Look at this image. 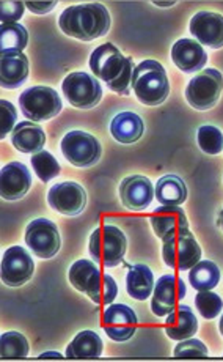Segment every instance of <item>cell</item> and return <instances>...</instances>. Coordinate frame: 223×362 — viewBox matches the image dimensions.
<instances>
[{"label":"cell","mask_w":223,"mask_h":362,"mask_svg":"<svg viewBox=\"0 0 223 362\" xmlns=\"http://www.w3.org/2000/svg\"><path fill=\"white\" fill-rule=\"evenodd\" d=\"M90 68L95 78L104 81L110 90L118 95H131L134 62L123 55L115 45L106 43L93 51L90 57Z\"/></svg>","instance_id":"cell-1"},{"label":"cell","mask_w":223,"mask_h":362,"mask_svg":"<svg viewBox=\"0 0 223 362\" xmlns=\"http://www.w3.org/2000/svg\"><path fill=\"white\" fill-rule=\"evenodd\" d=\"M112 19L101 4H80L68 8L59 18L60 30L80 41H93L107 35Z\"/></svg>","instance_id":"cell-2"},{"label":"cell","mask_w":223,"mask_h":362,"mask_svg":"<svg viewBox=\"0 0 223 362\" xmlns=\"http://www.w3.org/2000/svg\"><path fill=\"white\" fill-rule=\"evenodd\" d=\"M132 90L145 106H160L170 95L165 68L156 60H143L134 69Z\"/></svg>","instance_id":"cell-3"},{"label":"cell","mask_w":223,"mask_h":362,"mask_svg":"<svg viewBox=\"0 0 223 362\" xmlns=\"http://www.w3.org/2000/svg\"><path fill=\"white\" fill-rule=\"evenodd\" d=\"M88 249L93 262L106 268L118 267L126 255V235L115 226H102L90 236Z\"/></svg>","instance_id":"cell-4"},{"label":"cell","mask_w":223,"mask_h":362,"mask_svg":"<svg viewBox=\"0 0 223 362\" xmlns=\"http://www.w3.org/2000/svg\"><path fill=\"white\" fill-rule=\"evenodd\" d=\"M19 106L29 122L40 123L57 117L64 109V103L54 88L37 86L20 93Z\"/></svg>","instance_id":"cell-5"},{"label":"cell","mask_w":223,"mask_h":362,"mask_svg":"<svg viewBox=\"0 0 223 362\" xmlns=\"http://www.w3.org/2000/svg\"><path fill=\"white\" fill-rule=\"evenodd\" d=\"M61 153L69 164L87 169L100 163L102 147L95 136L85 131H69L61 139Z\"/></svg>","instance_id":"cell-6"},{"label":"cell","mask_w":223,"mask_h":362,"mask_svg":"<svg viewBox=\"0 0 223 362\" xmlns=\"http://www.w3.org/2000/svg\"><path fill=\"white\" fill-rule=\"evenodd\" d=\"M223 90V76L214 68L200 71L186 88V98L197 110H209L217 104Z\"/></svg>","instance_id":"cell-7"},{"label":"cell","mask_w":223,"mask_h":362,"mask_svg":"<svg viewBox=\"0 0 223 362\" xmlns=\"http://www.w3.org/2000/svg\"><path fill=\"white\" fill-rule=\"evenodd\" d=\"M65 98L78 109H93L102 100V87L97 78L88 73H71L61 83Z\"/></svg>","instance_id":"cell-8"},{"label":"cell","mask_w":223,"mask_h":362,"mask_svg":"<svg viewBox=\"0 0 223 362\" xmlns=\"http://www.w3.org/2000/svg\"><path fill=\"white\" fill-rule=\"evenodd\" d=\"M162 257L164 262L173 269H192L201 260V247L195 236L186 230L164 241Z\"/></svg>","instance_id":"cell-9"},{"label":"cell","mask_w":223,"mask_h":362,"mask_svg":"<svg viewBox=\"0 0 223 362\" xmlns=\"http://www.w3.org/2000/svg\"><path fill=\"white\" fill-rule=\"evenodd\" d=\"M25 245L40 259H52L61 247L57 226L46 218L32 221L25 228Z\"/></svg>","instance_id":"cell-10"},{"label":"cell","mask_w":223,"mask_h":362,"mask_svg":"<svg viewBox=\"0 0 223 362\" xmlns=\"http://www.w3.org/2000/svg\"><path fill=\"white\" fill-rule=\"evenodd\" d=\"M187 295V288L183 279L175 274H165L155 285L151 299V310L156 317H167L175 310L179 303Z\"/></svg>","instance_id":"cell-11"},{"label":"cell","mask_w":223,"mask_h":362,"mask_svg":"<svg viewBox=\"0 0 223 362\" xmlns=\"http://www.w3.org/2000/svg\"><path fill=\"white\" fill-rule=\"evenodd\" d=\"M138 318L135 312L126 304H114L104 310L102 328L115 342H126L137 331Z\"/></svg>","instance_id":"cell-12"},{"label":"cell","mask_w":223,"mask_h":362,"mask_svg":"<svg viewBox=\"0 0 223 362\" xmlns=\"http://www.w3.org/2000/svg\"><path fill=\"white\" fill-rule=\"evenodd\" d=\"M35 263L23 246H13L2 257V282L8 287H23L33 276Z\"/></svg>","instance_id":"cell-13"},{"label":"cell","mask_w":223,"mask_h":362,"mask_svg":"<svg viewBox=\"0 0 223 362\" xmlns=\"http://www.w3.org/2000/svg\"><path fill=\"white\" fill-rule=\"evenodd\" d=\"M49 205L65 216H78L87 206V192L76 181H64L51 187L47 194Z\"/></svg>","instance_id":"cell-14"},{"label":"cell","mask_w":223,"mask_h":362,"mask_svg":"<svg viewBox=\"0 0 223 362\" xmlns=\"http://www.w3.org/2000/svg\"><path fill=\"white\" fill-rule=\"evenodd\" d=\"M155 186L143 175L126 177L120 185L121 204L131 211H143L152 204Z\"/></svg>","instance_id":"cell-15"},{"label":"cell","mask_w":223,"mask_h":362,"mask_svg":"<svg viewBox=\"0 0 223 362\" xmlns=\"http://www.w3.org/2000/svg\"><path fill=\"white\" fill-rule=\"evenodd\" d=\"M191 33L201 46L211 49L223 47V16L212 11H198L191 19Z\"/></svg>","instance_id":"cell-16"},{"label":"cell","mask_w":223,"mask_h":362,"mask_svg":"<svg viewBox=\"0 0 223 362\" xmlns=\"http://www.w3.org/2000/svg\"><path fill=\"white\" fill-rule=\"evenodd\" d=\"M150 221L152 228H155V233L162 241L189 230V221H187L186 211L181 206L160 205L151 214Z\"/></svg>","instance_id":"cell-17"},{"label":"cell","mask_w":223,"mask_h":362,"mask_svg":"<svg viewBox=\"0 0 223 362\" xmlns=\"http://www.w3.org/2000/svg\"><path fill=\"white\" fill-rule=\"evenodd\" d=\"M32 186V173L23 163H10L4 165L0 175V192L5 200H19L29 192Z\"/></svg>","instance_id":"cell-18"},{"label":"cell","mask_w":223,"mask_h":362,"mask_svg":"<svg viewBox=\"0 0 223 362\" xmlns=\"http://www.w3.org/2000/svg\"><path fill=\"white\" fill-rule=\"evenodd\" d=\"M171 60L184 73L203 71L207 64V54L197 40H178L171 47Z\"/></svg>","instance_id":"cell-19"},{"label":"cell","mask_w":223,"mask_h":362,"mask_svg":"<svg viewBox=\"0 0 223 362\" xmlns=\"http://www.w3.org/2000/svg\"><path fill=\"white\" fill-rule=\"evenodd\" d=\"M2 68H0V83L4 88L15 90L23 87L29 78V59L24 52H0Z\"/></svg>","instance_id":"cell-20"},{"label":"cell","mask_w":223,"mask_h":362,"mask_svg":"<svg viewBox=\"0 0 223 362\" xmlns=\"http://www.w3.org/2000/svg\"><path fill=\"white\" fill-rule=\"evenodd\" d=\"M102 276V271L92 260H78L69 268V282L76 290L85 293L92 301L96 296Z\"/></svg>","instance_id":"cell-21"},{"label":"cell","mask_w":223,"mask_h":362,"mask_svg":"<svg viewBox=\"0 0 223 362\" xmlns=\"http://www.w3.org/2000/svg\"><path fill=\"white\" fill-rule=\"evenodd\" d=\"M198 331V320L189 305H178L165 320V332L171 340L191 339Z\"/></svg>","instance_id":"cell-22"},{"label":"cell","mask_w":223,"mask_h":362,"mask_svg":"<svg viewBox=\"0 0 223 362\" xmlns=\"http://www.w3.org/2000/svg\"><path fill=\"white\" fill-rule=\"evenodd\" d=\"M11 144L20 153L35 155L43 150L46 144V132L38 123L20 122L11 132Z\"/></svg>","instance_id":"cell-23"},{"label":"cell","mask_w":223,"mask_h":362,"mask_svg":"<svg viewBox=\"0 0 223 362\" xmlns=\"http://www.w3.org/2000/svg\"><path fill=\"white\" fill-rule=\"evenodd\" d=\"M145 123L135 112H120L110 123V134L120 144H135L143 136Z\"/></svg>","instance_id":"cell-24"},{"label":"cell","mask_w":223,"mask_h":362,"mask_svg":"<svg viewBox=\"0 0 223 362\" xmlns=\"http://www.w3.org/2000/svg\"><path fill=\"white\" fill-rule=\"evenodd\" d=\"M155 285V274H152L150 267L138 263L129 268L126 276V290L131 298L137 299V301H145L152 295Z\"/></svg>","instance_id":"cell-25"},{"label":"cell","mask_w":223,"mask_h":362,"mask_svg":"<svg viewBox=\"0 0 223 362\" xmlns=\"http://www.w3.org/2000/svg\"><path fill=\"white\" fill-rule=\"evenodd\" d=\"M104 350L102 339L93 331H82L66 348L68 359H97Z\"/></svg>","instance_id":"cell-26"},{"label":"cell","mask_w":223,"mask_h":362,"mask_svg":"<svg viewBox=\"0 0 223 362\" xmlns=\"http://www.w3.org/2000/svg\"><path fill=\"white\" fill-rule=\"evenodd\" d=\"M155 194L160 205L181 206L187 200V186L178 175H165L159 178Z\"/></svg>","instance_id":"cell-27"},{"label":"cell","mask_w":223,"mask_h":362,"mask_svg":"<svg viewBox=\"0 0 223 362\" xmlns=\"http://www.w3.org/2000/svg\"><path fill=\"white\" fill-rule=\"evenodd\" d=\"M189 282L197 291L214 290L220 282V269L211 260H200L191 269Z\"/></svg>","instance_id":"cell-28"},{"label":"cell","mask_w":223,"mask_h":362,"mask_svg":"<svg viewBox=\"0 0 223 362\" xmlns=\"http://www.w3.org/2000/svg\"><path fill=\"white\" fill-rule=\"evenodd\" d=\"M29 43V33L23 24H2L0 49L2 52H23Z\"/></svg>","instance_id":"cell-29"},{"label":"cell","mask_w":223,"mask_h":362,"mask_svg":"<svg viewBox=\"0 0 223 362\" xmlns=\"http://www.w3.org/2000/svg\"><path fill=\"white\" fill-rule=\"evenodd\" d=\"M29 340L20 332L8 331L2 334L0 339V354L2 359H25L29 356Z\"/></svg>","instance_id":"cell-30"},{"label":"cell","mask_w":223,"mask_h":362,"mask_svg":"<svg viewBox=\"0 0 223 362\" xmlns=\"http://www.w3.org/2000/svg\"><path fill=\"white\" fill-rule=\"evenodd\" d=\"M32 165L35 169V173H37V177L43 181V183H47V181L59 177V173L61 170L57 159H55L49 151L43 150L35 153L32 156Z\"/></svg>","instance_id":"cell-31"},{"label":"cell","mask_w":223,"mask_h":362,"mask_svg":"<svg viewBox=\"0 0 223 362\" xmlns=\"http://www.w3.org/2000/svg\"><path fill=\"white\" fill-rule=\"evenodd\" d=\"M198 145L207 155H219L223 150V132L211 127V124H205L198 129Z\"/></svg>","instance_id":"cell-32"},{"label":"cell","mask_w":223,"mask_h":362,"mask_svg":"<svg viewBox=\"0 0 223 362\" xmlns=\"http://www.w3.org/2000/svg\"><path fill=\"white\" fill-rule=\"evenodd\" d=\"M195 305H197L201 317L206 320H212L222 312L223 301L217 293H214L212 290H207L198 291V295L195 296Z\"/></svg>","instance_id":"cell-33"},{"label":"cell","mask_w":223,"mask_h":362,"mask_svg":"<svg viewBox=\"0 0 223 362\" xmlns=\"http://www.w3.org/2000/svg\"><path fill=\"white\" fill-rule=\"evenodd\" d=\"M206 356L207 348L198 339H184L175 348V358L178 359H201Z\"/></svg>","instance_id":"cell-34"},{"label":"cell","mask_w":223,"mask_h":362,"mask_svg":"<svg viewBox=\"0 0 223 362\" xmlns=\"http://www.w3.org/2000/svg\"><path fill=\"white\" fill-rule=\"evenodd\" d=\"M116 295H118V285H116L115 279L110 274L104 273L102 281L100 284V287H97L93 303L100 304V305H110L115 301Z\"/></svg>","instance_id":"cell-35"},{"label":"cell","mask_w":223,"mask_h":362,"mask_svg":"<svg viewBox=\"0 0 223 362\" xmlns=\"http://www.w3.org/2000/svg\"><path fill=\"white\" fill-rule=\"evenodd\" d=\"M0 114H2V131H0V137L5 139L16 128L18 112L16 107L13 106V103L2 100L0 101Z\"/></svg>","instance_id":"cell-36"},{"label":"cell","mask_w":223,"mask_h":362,"mask_svg":"<svg viewBox=\"0 0 223 362\" xmlns=\"http://www.w3.org/2000/svg\"><path fill=\"white\" fill-rule=\"evenodd\" d=\"M25 2H2L0 4V19L2 24H16L23 18Z\"/></svg>","instance_id":"cell-37"},{"label":"cell","mask_w":223,"mask_h":362,"mask_svg":"<svg viewBox=\"0 0 223 362\" xmlns=\"http://www.w3.org/2000/svg\"><path fill=\"white\" fill-rule=\"evenodd\" d=\"M57 2H25V8H29L32 13L37 15H46V13L52 11Z\"/></svg>","instance_id":"cell-38"},{"label":"cell","mask_w":223,"mask_h":362,"mask_svg":"<svg viewBox=\"0 0 223 362\" xmlns=\"http://www.w3.org/2000/svg\"><path fill=\"white\" fill-rule=\"evenodd\" d=\"M38 359H64V356L57 351H46L43 354H40Z\"/></svg>","instance_id":"cell-39"},{"label":"cell","mask_w":223,"mask_h":362,"mask_svg":"<svg viewBox=\"0 0 223 362\" xmlns=\"http://www.w3.org/2000/svg\"><path fill=\"white\" fill-rule=\"evenodd\" d=\"M155 5H157V6H173V5H175V2H155Z\"/></svg>","instance_id":"cell-40"},{"label":"cell","mask_w":223,"mask_h":362,"mask_svg":"<svg viewBox=\"0 0 223 362\" xmlns=\"http://www.w3.org/2000/svg\"><path fill=\"white\" fill-rule=\"evenodd\" d=\"M219 222H220V227L223 228V210L220 211V216H219Z\"/></svg>","instance_id":"cell-41"},{"label":"cell","mask_w":223,"mask_h":362,"mask_svg":"<svg viewBox=\"0 0 223 362\" xmlns=\"http://www.w3.org/2000/svg\"><path fill=\"white\" fill-rule=\"evenodd\" d=\"M219 328H220V332H222V336H223V317H222V320H220V325H219Z\"/></svg>","instance_id":"cell-42"}]
</instances>
